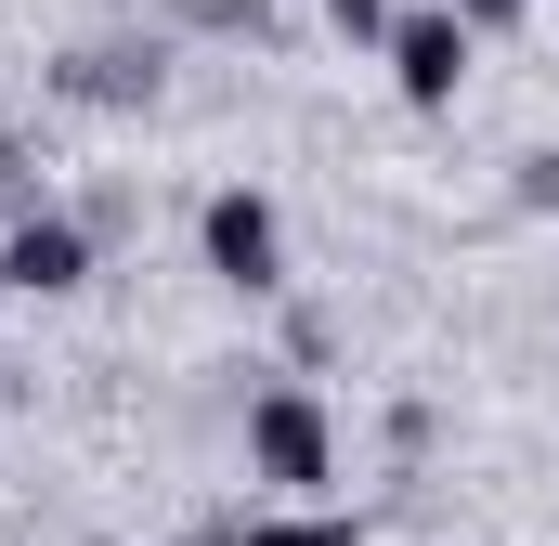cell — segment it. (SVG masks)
<instances>
[{
	"instance_id": "obj_8",
	"label": "cell",
	"mask_w": 559,
	"mask_h": 546,
	"mask_svg": "<svg viewBox=\"0 0 559 546\" xmlns=\"http://www.w3.org/2000/svg\"><path fill=\"white\" fill-rule=\"evenodd\" d=\"M0 312H13V273H0Z\"/></svg>"
},
{
	"instance_id": "obj_3",
	"label": "cell",
	"mask_w": 559,
	"mask_h": 546,
	"mask_svg": "<svg viewBox=\"0 0 559 546\" xmlns=\"http://www.w3.org/2000/svg\"><path fill=\"white\" fill-rule=\"evenodd\" d=\"M378 66H391V92L417 105V118H442L455 92H468V66H481V39L442 13V0H404L391 13V39H378Z\"/></svg>"
},
{
	"instance_id": "obj_5",
	"label": "cell",
	"mask_w": 559,
	"mask_h": 546,
	"mask_svg": "<svg viewBox=\"0 0 559 546\" xmlns=\"http://www.w3.org/2000/svg\"><path fill=\"white\" fill-rule=\"evenodd\" d=\"M222 546H365V521H338V508H248V521H222Z\"/></svg>"
},
{
	"instance_id": "obj_7",
	"label": "cell",
	"mask_w": 559,
	"mask_h": 546,
	"mask_svg": "<svg viewBox=\"0 0 559 546\" xmlns=\"http://www.w3.org/2000/svg\"><path fill=\"white\" fill-rule=\"evenodd\" d=\"M442 13H455L468 39H508V26H534V0H442Z\"/></svg>"
},
{
	"instance_id": "obj_2",
	"label": "cell",
	"mask_w": 559,
	"mask_h": 546,
	"mask_svg": "<svg viewBox=\"0 0 559 546\" xmlns=\"http://www.w3.org/2000/svg\"><path fill=\"white\" fill-rule=\"evenodd\" d=\"M195 261H209V286H235V299H286V209L261 182H222L195 209Z\"/></svg>"
},
{
	"instance_id": "obj_1",
	"label": "cell",
	"mask_w": 559,
	"mask_h": 546,
	"mask_svg": "<svg viewBox=\"0 0 559 546\" xmlns=\"http://www.w3.org/2000/svg\"><path fill=\"white\" fill-rule=\"evenodd\" d=\"M235 455H248V482L274 495V508H325V482H338V416L312 378H274V391H248V429H235Z\"/></svg>"
},
{
	"instance_id": "obj_4",
	"label": "cell",
	"mask_w": 559,
	"mask_h": 546,
	"mask_svg": "<svg viewBox=\"0 0 559 546\" xmlns=\"http://www.w3.org/2000/svg\"><path fill=\"white\" fill-rule=\"evenodd\" d=\"M0 273H13V299H79V286H92V235H79L66 209H26V222L0 235Z\"/></svg>"
},
{
	"instance_id": "obj_6",
	"label": "cell",
	"mask_w": 559,
	"mask_h": 546,
	"mask_svg": "<svg viewBox=\"0 0 559 546\" xmlns=\"http://www.w3.org/2000/svg\"><path fill=\"white\" fill-rule=\"evenodd\" d=\"M391 13H404V0H325V26H338V39H365V52L391 39Z\"/></svg>"
}]
</instances>
